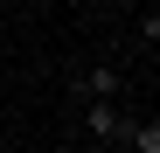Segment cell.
Masks as SVG:
<instances>
[{
  "mask_svg": "<svg viewBox=\"0 0 160 153\" xmlns=\"http://www.w3.org/2000/svg\"><path fill=\"white\" fill-rule=\"evenodd\" d=\"M139 42H146V49H160V7H146V14H139Z\"/></svg>",
  "mask_w": 160,
  "mask_h": 153,
  "instance_id": "cell-4",
  "label": "cell"
},
{
  "mask_svg": "<svg viewBox=\"0 0 160 153\" xmlns=\"http://www.w3.org/2000/svg\"><path fill=\"white\" fill-rule=\"evenodd\" d=\"M118 146H132V153H160V118H132Z\"/></svg>",
  "mask_w": 160,
  "mask_h": 153,
  "instance_id": "cell-3",
  "label": "cell"
},
{
  "mask_svg": "<svg viewBox=\"0 0 160 153\" xmlns=\"http://www.w3.org/2000/svg\"><path fill=\"white\" fill-rule=\"evenodd\" d=\"M77 97H125V70H118V63L77 70V76H70V105H77Z\"/></svg>",
  "mask_w": 160,
  "mask_h": 153,
  "instance_id": "cell-2",
  "label": "cell"
},
{
  "mask_svg": "<svg viewBox=\"0 0 160 153\" xmlns=\"http://www.w3.org/2000/svg\"><path fill=\"white\" fill-rule=\"evenodd\" d=\"M125 125H132L125 97H77V132H84V139L118 146V139H125Z\"/></svg>",
  "mask_w": 160,
  "mask_h": 153,
  "instance_id": "cell-1",
  "label": "cell"
}]
</instances>
